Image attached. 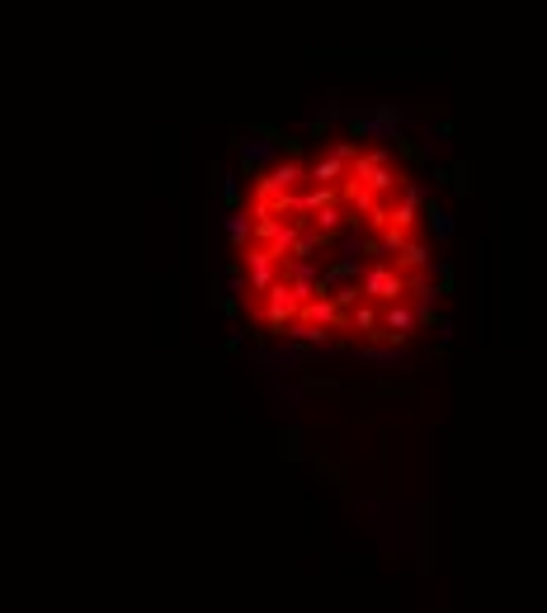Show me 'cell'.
Segmentation results:
<instances>
[{
    "label": "cell",
    "instance_id": "obj_1",
    "mask_svg": "<svg viewBox=\"0 0 547 613\" xmlns=\"http://www.w3.org/2000/svg\"><path fill=\"white\" fill-rule=\"evenodd\" d=\"M232 293L288 350L397 359L439 326L443 212L425 170L364 127H330L255 161L227 218Z\"/></svg>",
    "mask_w": 547,
    "mask_h": 613
}]
</instances>
